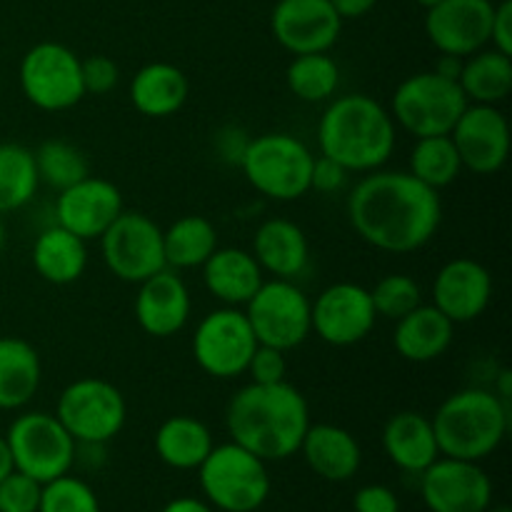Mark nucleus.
Here are the masks:
<instances>
[{"label":"nucleus","instance_id":"nucleus-1","mask_svg":"<svg viewBox=\"0 0 512 512\" xmlns=\"http://www.w3.org/2000/svg\"><path fill=\"white\" fill-rule=\"evenodd\" d=\"M348 218L355 233L375 250L415 253L438 233L443 200L403 170H373L353 185Z\"/></svg>","mask_w":512,"mask_h":512},{"label":"nucleus","instance_id":"nucleus-2","mask_svg":"<svg viewBox=\"0 0 512 512\" xmlns=\"http://www.w3.org/2000/svg\"><path fill=\"white\" fill-rule=\"evenodd\" d=\"M308 425V400L288 380L273 385L248 383L225 408L230 440L265 463L288 460L298 453Z\"/></svg>","mask_w":512,"mask_h":512},{"label":"nucleus","instance_id":"nucleus-3","mask_svg":"<svg viewBox=\"0 0 512 512\" xmlns=\"http://www.w3.org/2000/svg\"><path fill=\"white\" fill-rule=\"evenodd\" d=\"M398 125L393 115L365 93L330 98L318 123L320 155L350 173L380 170L395 153Z\"/></svg>","mask_w":512,"mask_h":512},{"label":"nucleus","instance_id":"nucleus-4","mask_svg":"<svg viewBox=\"0 0 512 512\" xmlns=\"http://www.w3.org/2000/svg\"><path fill=\"white\" fill-rule=\"evenodd\" d=\"M430 423L443 458L480 463L490 458L510 433L512 408L500 403L490 388H465L448 395Z\"/></svg>","mask_w":512,"mask_h":512},{"label":"nucleus","instance_id":"nucleus-5","mask_svg":"<svg viewBox=\"0 0 512 512\" xmlns=\"http://www.w3.org/2000/svg\"><path fill=\"white\" fill-rule=\"evenodd\" d=\"M198 483L205 500L220 512H255L273 490L268 463L238 443L213 445L198 468Z\"/></svg>","mask_w":512,"mask_h":512},{"label":"nucleus","instance_id":"nucleus-6","mask_svg":"<svg viewBox=\"0 0 512 512\" xmlns=\"http://www.w3.org/2000/svg\"><path fill=\"white\" fill-rule=\"evenodd\" d=\"M313 150L290 133H263L250 138L238 168L260 195L290 203L310 193Z\"/></svg>","mask_w":512,"mask_h":512},{"label":"nucleus","instance_id":"nucleus-7","mask_svg":"<svg viewBox=\"0 0 512 512\" xmlns=\"http://www.w3.org/2000/svg\"><path fill=\"white\" fill-rule=\"evenodd\" d=\"M465 108L468 98L458 80H448L433 70L408 75L390 98L395 125L413 138L450 135Z\"/></svg>","mask_w":512,"mask_h":512},{"label":"nucleus","instance_id":"nucleus-8","mask_svg":"<svg viewBox=\"0 0 512 512\" xmlns=\"http://www.w3.org/2000/svg\"><path fill=\"white\" fill-rule=\"evenodd\" d=\"M75 50L68 45L43 40L23 55L18 83L25 100L45 113H63L85 98L83 73Z\"/></svg>","mask_w":512,"mask_h":512},{"label":"nucleus","instance_id":"nucleus-9","mask_svg":"<svg viewBox=\"0 0 512 512\" xmlns=\"http://www.w3.org/2000/svg\"><path fill=\"white\" fill-rule=\"evenodd\" d=\"M5 440H8L15 470L38 480L40 485L73 470L75 440L60 425L55 413H45V410L20 413L10 423Z\"/></svg>","mask_w":512,"mask_h":512},{"label":"nucleus","instance_id":"nucleus-10","mask_svg":"<svg viewBox=\"0 0 512 512\" xmlns=\"http://www.w3.org/2000/svg\"><path fill=\"white\" fill-rule=\"evenodd\" d=\"M55 418L75 443L108 445L128 420L125 395L103 378H80L58 395Z\"/></svg>","mask_w":512,"mask_h":512},{"label":"nucleus","instance_id":"nucleus-11","mask_svg":"<svg viewBox=\"0 0 512 512\" xmlns=\"http://www.w3.org/2000/svg\"><path fill=\"white\" fill-rule=\"evenodd\" d=\"M258 348L248 315L240 308H215L195 325L190 350L193 360L205 375L218 380H233L245 375L250 358Z\"/></svg>","mask_w":512,"mask_h":512},{"label":"nucleus","instance_id":"nucleus-12","mask_svg":"<svg viewBox=\"0 0 512 512\" xmlns=\"http://www.w3.org/2000/svg\"><path fill=\"white\" fill-rule=\"evenodd\" d=\"M245 315L258 343L283 353L295 350L313 335L310 298L295 285V280H263L253 298L245 303Z\"/></svg>","mask_w":512,"mask_h":512},{"label":"nucleus","instance_id":"nucleus-13","mask_svg":"<svg viewBox=\"0 0 512 512\" xmlns=\"http://www.w3.org/2000/svg\"><path fill=\"white\" fill-rule=\"evenodd\" d=\"M98 240L105 268L123 283L138 285L168 268L163 228L138 210H123Z\"/></svg>","mask_w":512,"mask_h":512},{"label":"nucleus","instance_id":"nucleus-14","mask_svg":"<svg viewBox=\"0 0 512 512\" xmlns=\"http://www.w3.org/2000/svg\"><path fill=\"white\" fill-rule=\"evenodd\" d=\"M375 315L370 290L358 283H333L310 303V328L333 348L358 345L373 333Z\"/></svg>","mask_w":512,"mask_h":512},{"label":"nucleus","instance_id":"nucleus-15","mask_svg":"<svg viewBox=\"0 0 512 512\" xmlns=\"http://www.w3.org/2000/svg\"><path fill=\"white\" fill-rule=\"evenodd\" d=\"M418 478L430 512H485L493 505V480L480 463L440 455Z\"/></svg>","mask_w":512,"mask_h":512},{"label":"nucleus","instance_id":"nucleus-16","mask_svg":"<svg viewBox=\"0 0 512 512\" xmlns=\"http://www.w3.org/2000/svg\"><path fill=\"white\" fill-rule=\"evenodd\" d=\"M495 0H440L425 10V35L443 55H468L490 45Z\"/></svg>","mask_w":512,"mask_h":512},{"label":"nucleus","instance_id":"nucleus-17","mask_svg":"<svg viewBox=\"0 0 512 512\" xmlns=\"http://www.w3.org/2000/svg\"><path fill=\"white\" fill-rule=\"evenodd\" d=\"M270 30L280 48L293 55L328 53L340 38L343 18L330 0H278Z\"/></svg>","mask_w":512,"mask_h":512},{"label":"nucleus","instance_id":"nucleus-18","mask_svg":"<svg viewBox=\"0 0 512 512\" xmlns=\"http://www.w3.org/2000/svg\"><path fill=\"white\" fill-rule=\"evenodd\" d=\"M463 168L475 175H495L510 155V125L498 105L468 103L450 130Z\"/></svg>","mask_w":512,"mask_h":512},{"label":"nucleus","instance_id":"nucleus-19","mask_svg":"<svg viewBox=\"0 0 512 512\" xmlns=\"http://www.w3.org/2000/svg\"><path fill=\"white\" fill-rule=\"evenodd\" d=\"M123 210V193L118 185L98 175H88L60 190L53 205L55 223L83 240H98Z\"/></svg>","mask_w":512,"mask_h":512},{"label":"nucleus","instance_id":"nucleus-20","mask_svg":"<svg viewBox=\"0 0 512 512\" xmlns=\"http://www.w3.org/2000/svg\"><path fill=\"white\" fill-rule=\"evenodd\" d=\"M493 300V275L470 258L448 260L433 280V305L453 325L473 323Z\"/></svg>","mask_w":512,"mask_h":512},{"label":"nucleus","instance_id":"nucleus-21","mask_svg":"<svg viewBox=\"0 0 512 512\" xmlns=\"http://www.w3.org/2000/svg\"><path fill=\"white\" fill-rule=\"evenodd\" d=\"M193 298L178 270H160L138 283L133 315L140 330L153 338H173L188 325Z\"/></svg>","mask_w":512,"mask_h":512},{"label":"nucleus","instance_id":"nucleus-22","mask_svg":"<svg viewBox=\"0 0 512 512\" xmlns=\"http://www.w3.org/2000/svg\"><path fill=\"white\" fill-rule=\"evenodd\" d=\"M298 453L318 478L330 483L353 480L363 465V450L355 435L333 423H310Z\"/></svg>","mask_w":512,"mask_h":512},{"label":"nucleus","instance_id":"nucleus-23","mask_svg":"<svg viewBox=\"0 0 512 512\" xmlns=\"http://www.w3.org/2000/svg\"><path fill=\"white\" fill-rule=\"evenodd\" d=\"M253 258L280 280H295L308 270L310 243L305 230L288 218H268L253 235Z\"/></svg>","mask_w":512,"mask_h":512},{"label":"nucleus","instance_id":"nucleus-24","mask_svg":"<svg viewBox=\"0 0 512 512\" xmlns=\"http://www.w3.org/2000/svg\"><path fill=\"white\" fill-rule=\"evenodd\" d=\"M380 440L390 463L408 475H420L440 458L433 423L418 410H400L390 415Z\"/></svg>","mask_w":512,"mask_h":512},{"label":"nucleus","instance_id":"nucleus-25","mask_svg":"<svg viewBox=\"0 0 512 512\" xmlns=\"http://www.w3.org/2000/svg\"><path fill=\"white\" fill-rule=\"evenodd\" d=\"M200 268H203L205 290L218 303L230 305V308H243L265 280L258 260L253 258L250 250L243 248H220L218 245Z\"/></svg>","mask_w":512,"mask_h":512},{"label":"nucleus","instance_id":"nucleus-26","mask_svg":"<svg viewBox=\"0 0 512 512\" xmlns=\"http://www.w3.org/2000/svg\"><path fill=\"white\" fill-rule=\"evenodd\" d=\"M453 338L455 325L433 303H420L408 315L395 320L393 345L408 363H433L443 358L453 345Z\"/></svg>","mask_w":512,"mask_h":512},{"label":"nucleus","instance_id":"nucleus-27","mask_svg":"<svg viewBox=\"0 0 512 512\" xmlns=\"http://www.w3.org/2000/svg\"><path fill=\"white\" fill-rule=\"evenodd\" d=\"M190 95V80L178 65L148 63L130 80V103L145 118H170Z\"/></svg>","mask_w":512,"mask_h":512},{"label":"nucleus","instance_id":"nucleus-28","mask_svg":"<svg viewBox=\"0 0 512 512\" xmlns=\"http://www.w3.org/2000/svg\"><path fill=\"white\" fill-rule=\"evenodd\" d=\"M35 273L50 285H70L88 268V240L78 238L58 223L40 230L30 250Z\"/></svg>","mask_w":512,"mask_h":512},{"label":"nucleus","instance_id":"nucleus-29","mask_svg":"<svg viewBox=\"0 0 512 512\" xmlns=\"http://www.w3.org/2000/svg\"><path fill=\"white\" fill-rule=\"evenodd\" d=\"M43 383V363L28 340L0 338V410H23Z\"/></svg>","mask_w":512,"mask_h":512},{"label":"nucleus","instance_id":"nucleus-30","mask_svg":"<svg viewBox=\"0 0 512 512\" xmlns=\"http://www.w3.org/2000/svg\"><path fill=\"white\" fill-rule=\"evenodd\" d=\"M155 453L173 470H198L213 450V433L193 415H173L155 430Z\"/></svg>","mask_w":512,"mask_h":512},{"label":"nucleus","instance_id":"nucleus-31","mask_svg":"<svg viewBox=\"0 0 512 512\" xmlns=\"http://www.w3.org/2000/svg\"><path fill=\"white\" fill-rule=\"evenodd\" d=\"M468 103L500 105L512 90V58L495 48L468 55L458 78Z\"/></svg>","mask_w":512,"mask_h":512},{"label":"nucleus","instance_id":"nucleus-32","mask_svg":"<svg viewBox=\"0 0 512 512\" xmlns=\"http://www.w3.org/2000/svg\"><path fill=\"white\" fill-rule=\"evenodd\" d=\"M218 248V230L205 215H183L163 230L165 265L170 270L200 268Z\"/></svg>","mask_w":512,"mask_h":512},{"label":"nucleus","instance_id":"nucleus-33","mask_svg":"<svg viewBox=\"0 0 512 512\" xmlns=\"http://www.w3.org/2000/svg\"><path fill=\"white\" fill-rule=\"evenodd\" d=\"M38 185L33 150L20 143H0V215L25 208Z\"/></svg>","mask_w":512,"mask_h":512},{"label":"nucleus","instance_id":"nucleus-34","mask_svg":"<svg viewBox=\"0 0 512 512\" xmlns=\"http://www.w3.org/2000/svg\"><path fill=\"white\" fill-rule=\"evenodd\" d=\"M408 163V173L433 190H443L453 185L458 180L460 170H463V163H460V155L450 135L415 138Z\"/></svg>","mask_w":512,"mask_h":512},{"label":"nucleus","instance_id":"nucleus-35","mask_svg":"<svg viewBox=\"0 0 512 512\" xmlns=\"http://www.w3.org/2000/svg\"><path fill=\"white\" fill-rule=\"evenodd\" d=\"M285 83L303 103H325L340 88V65L328 53L295 55L285 70Z\"/></svg>","mask_w":512,"mask_h":512},{"label":"nucleus","instance_id":"nucleus-36","mask_svg":"<svg viewBox=\"0 0 512 512\" xmlns=\"http://www.w3.org/2000/svg\"><path fill=\"white\" fill-rule=\"evenodd\" d=\"M33 160L40 183L58 193L90 175V163L85 153L68 140H45L33 150Z\"/></svg>","mask_w":512,"mask_h":512},{"label":"nucleus","instance_id":"nucleus-37","mask_svg":"<svg viewBox=\"0 0 512 512\" xmlns=\"http://www.w3.org/2000/svg\"><path fill=\"white\" fill-rule=\"evenodd\" d=\"M370 300H373V308L378 318L400 320L403 315H408L410 310H415L423 303V293H420V285L410 275L390 273L383 275L370 288Z\"/></svg>","mask_w":512,"mask_h":512},{"label":"nucleus","instance_id":"nucleus-38","mask_svg":"<svg viewBox=\"0 0 512 512\" xmlns=\"http://www.w3.org/2000/svg\"><path fill=\"white\" fill-rule=\"evenodd\" d=\"M38 512H100V500L83 478L65 473L43 483Z\"/></svg>","mask_w":512,"mask_h":512},{"label":"nucleus","instance_id":"nucleus-39","mask_svg":"<svg viewBox=\"0 0 512 512\" xmlns=\"http://www.w3.org/2000/svg\"><path fill=\"white\" fill-rule=\"evenodd\" d=\"M40 488L38 480L13 470L0 483V512H38Z\"/></svg>","mask_w":512,"mask_h":512},{"label":"nucleus","instance_id":"nucleus-40","mask_svg":"<svg viewBox=\"0 0 512 512\" xmlns=\"http://www.w3.org/2000/svg\"><path fill=\"white\" fill-rule=\"evenodd\" d=\"M80 73H83L85 95H108L113 93L120 80V68L108 55H90L80 60Z\"/></svg>","mask_w":512,"mask_h":512},{"label":"nucleus","instance_id":"nucleus-41","mask_svg":"<svg viewBox=\"0 0 512 512\" xmlns=\"http://www.w3.org/2000/svg\"><path fill=\"white\" fill-rule=\"evenodd\" d=\"M245 373L250 375V383H260V385L283 383L285 375H288V360H285L283 350L258 343V348H255Z\"/></svg>","mask_w":512,"mask_h":512},{"label":"nucleus","instance_id":"nucleus-42","mask_svg":"<svg viewBox=\"0 0 512 512\" xmlns=\"http://www.w3.org/2000/svg\"><path fill=\"white\" fill-rule=\"evenodd\" d=\"M350 170H345L343 165L335 163V160L325 158V155H318L313 160V170H310V190L323 195L340 193V190L348 185Z\"/></svg>","mask_w":512,"mask_h":512},{"label":"nucleus","instance_id":"nucleus-43","mask_svg":"<svg viewBox=\"0 0 512 512\" xmlns=\"http://www.w3.org/2000/svg\"><path fill=\"white\" fill-rule=\"evenodd\" d=\"M355 512H400V500L388 485H363L353 498Z\"/></svg>","mask_w":512,"mask_h":512},{"label":"nucleus","instance_id":"nucleus-44","mask_svg":"<svg viewBox=\"0 0 512 512\" xmlns=\"http://www.w3.org/2000/svg\"><path fill=\"white\" fill-rule=\"evenodd\" d=\"M248 143H250V135L245 133L240 125H223L213 138L215 153H218V158L228 165H240Z\"/></svg>","mask_w":512,"mask_h":512},{"label":"nucleus","instance_id":"nucleus-45","mask_svg":"<svg viewBox=\"0 0 512 512\" xmlns=\"http://www.w3.org/2000/svg\"><path fill=\"white\" fill-rule=\"evenodd\" d=\"M490 45L512 58V0H498L490 25Z\"/></svg>","mask_w":512,"mask_h":512},{"label":"nucleus","instance_id":"nucleus-46","mask_svg":"<svg viewBox=\"0 0 512 512\" xmlns=\"http://www.w3.org/2000/svg\"><path fill=\"white\" fill-rule=\"evenodd\" d=\"M330 3L343 20H358L368 15L378 5V0H330Z\"/></svg>","mask_w":512,"mask_h":512},{"label":"nucleus","instance_id":"nucleus-47","mask_svg":"<svg viewBox=\"0 0 512 512\" xmlns=\"http://www.w3.org/2000/svg\"><path fill=\"white\" fill-rule=\"evenodd\" d=\"M160 512H215V510L208 500L183 495V498H173L170 503H165V508Z\"/></svg>","mask_w":512,"mask_h":512},{"label":"nucleus","instance_id":"nucleus-48","mask_svg":"<svg viewBox=\"0 0 512 512\" xmlns=\"http://www.w3.org/2000/svg\"><path fill=\"white\" fill-rule=\"evenodd\" d=\"M463 63H465V58H460V55L440 53V58L435 60V65H433V73L443 75V78H448V80H458L460 73H463Z\"/></svg>","mask_w":512,"mask_h":512},{"label":"nucleus","instance_id":"nucleus-49","mask_svg":"<svg viewBox=\"0 0 512 512\" xmlns=\"http://www.w3.org/2000/svg\"><path fill=\"white\" fill-rule=\"evenodd\" d=\"M495 393V398L500 400V403H505L508 408H512V373L510 368H500L498 375H495L493 380V388H490Z\"/></svg>","mask_w":512,"mask_h":512},{"label":"nucleus","instance_id":"nucleus-50","mask_svg":"<svg viewBox=\"0 0 512 512\" xmlns=\"http://www.w3.org/2000/svg\"><path fill=\"white\" fill-rule=\"evenodd\" d=\"M13 470L15 465H13V455H10V448H8V440H5V435H0V483H3Z\"/></svg>","mask_w":512,"mask_h":512},{"label":"nucleus","instance_id":"nucleus-51","mask_svg":"<svg viewBox=\"0 0 512 512\" xmlns=\"http://www.w3.org/2000/svg\"><path fill=\"white\" fill-rule=\"evenodd\" d=\"M415 3H418V5H420V8L430 10V8H433V5H438V3H440V0H415Z\"/></svg>","mask_w":512,"mask_h":512},{"label":"nucleus","instance_id":"nucleus-52","mask_svg":"<svg viewBox=\"0 0 512 512\" xmlns=\"http://www.w3.org/2000/svg\"><path fill=\"white\" fill-rule=\"evenodd\" d=\"M485 512H512V510L508 508V505H490V508Z\"/></svg>","mask_w":512,"mask_h":512},{"label":"nucleus","instance_id":"nucleus-53","mask_svg":"<svg viewBox=\"0 0 512 512\" xmlns=\"http://www.w3.org/2000/svg\"><path fill=\"white\" fill-rule=\"evenodd\" d=\"M5 248V225H3V218H0V253H3Z\"/></svg>","mask_w":512,"mask_h":512}]
</instances>
